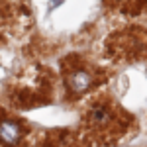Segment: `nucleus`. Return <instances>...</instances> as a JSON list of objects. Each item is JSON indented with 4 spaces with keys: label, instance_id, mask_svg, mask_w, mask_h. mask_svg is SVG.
Listing matches in <instances>:
<instances>
[{
    "label": "nucleus",
    "instance_id": "obj_1",
    "mask_svg": "<svg viewBox=\"0 0 147 147\" xmlns=\"http://www.w3.org/2000/svg\"><path fill=\"white\" fill-rule=\"evenodd\" d=\"M22 137V131H20V125L6 120L0 124V141H4L6 145H16Z\"/></svg>",
    "mask_w": 147,
    "mask_h": 147
},
{
    "label": "nucleus",
    "instance_id": "obj_3",
    "mask_svg": "<svg viewBox=\"0 0 147 147\" xmlns=\"http://www.w3.org/2000/svg\"><path fill=\"white\" fill-rule=\"evenodd\" d=\"M108 118H110V112H108L104 106H96V108L92 110V122H96V124L108 122Z\"/></svg>",
    "mask_w": 147,
    "mask_h": 147
},
{
    "label": "nucleus",
    "instance_id": "obj_2",
    "mask_svg": "<svg viewBox=\"0 0 147 147\" xmlns=\"http://www.w3.org/2000/svg\"><path fill=\"white\" fill-rule=\"evenodd\" d=\"M69 86H71V90H75V92H84L90 86V75L84 73V71H75L69 77Z\"/></svg>",
    "mask_w": 147,
    "mask_h": 147
},
{
    "label": "nucleus",
    "instance_id": "obj_4",
    "mask_svg": "<svg viewBox=\"0 0 147 147\" xmlns=\"http://www.w3.org/2000/svg\"><path fill=\"white\" fill-rule=\"evenodd\" d=\"M61 2H63V0H51V2H49V6H51V8H57Z\"/></svg>",
    "mask_w": 147,
    "mask_h": 147
}]
</instances>
